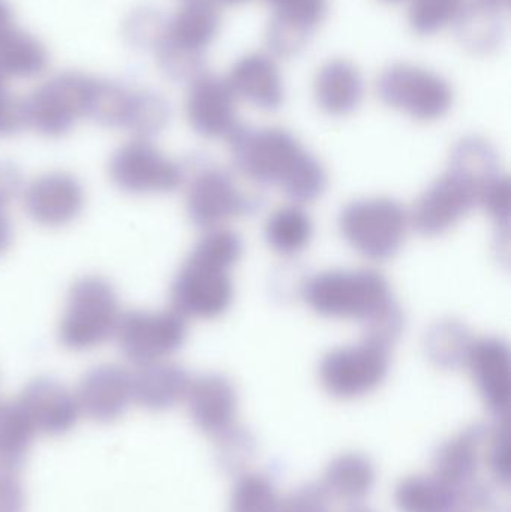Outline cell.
<instances>
[{
	"instance_id": "obj_1",
	"label": "cell",
	"mask_w": 511,
	"mask_h": 512,
	"mask_svg": "<svg viewBox=\"0 0 511 512\" xmlns=\"http://www.w3.org/2000/svg\"><path fill=\"white\" fill-rule=\"evenodd\" d=\"M228 143L234 168L251 182L276 186L300 206L326 192V168L291 132L240 125Z\"/></svg>"
},
{
	"instance_id": "obj_2",
	"label": "cell",
	"mask_w": 511,
	"mask_h": 512,
	"mask_svg": "<svg viewBox=\"0 0 511 512\" xmlns=\"http://www.w3.org/2000/svg\"><path fill=\"white\" fill-rule=\"evenodd\" d=\"M242 254L239 234L225 227L206 231L171 286L173 310L185 319L200 321L224 316L234 300L231 270Z\"/></svg>"
},
{
	"instance_id": "obj_3",
	"label": "cell",
	"mask_w": 511,
	"mask_h": 512,
	"mask_svg": "<svg viewBox=\"0 0 511 512\" xmlns=\"http://www.w3.org/2000/svg\"><path fill=\"white\" fill-rule=\"evenodd\" d=\"M300 294L306 306L323 318L363 325L395 303L389 280L374 268L320 271L306 279Z\"/></svg>"
},
{
	"instance_id": "obj_4",
	"label": "cell",
	"mask_w": 511,
	"mask_h": 512,
	"mask_svg": "<svg viewBox=\"0 0 511 512\" xmlns=\"http://www.w3.org/2000/svg\"><path fill=\"white\" fill-rule=\"evenodd\" d=\"M120 316L113 283L98 274L81 277L66 298L59 325L60 343L75 352L99 348L116 334Z\"/></svg>"
},
{
	"instance_id": "obj_5",
	"label": "cell",
	"mask_w": 511,
	"mask_h": 512,
	"mask_svg": "<svg viewBox=\"0 0 511 512\" xmlns=\"http://www.w3.org/2000/svg\"><path fill=\"white\" fill-rule=\"evenodd\" d=\"M411 230L410 212L387 197L351 201L339 215V233L356 254L372 262L398 255Z\"/></svg>"
},
{
	"instance_id": "obj_6",
	"label": "cell",
	"mask_w": 511,
	"mask_h": 512,
	"mask_svg": "<svg viewBox=\"0 0 511 512\" xmlns=\"http://www.w3.org/2000/svg\"><path fill=\"white\" fill-rule=\"evenodd\" d=\"M392 348L390 343L365 334L357 343L330 349L318 366L321 387L339 400L374 393L389 375Z\"/></svg>"
},
{
	"instance_id": "obj_7",
	"label": "cell",
	"mask_w": 511,
	"mask_h": 512,
	"mask_svg": "<svg viewBox=\"0 0 511 512\" xmlns=\"http://www.w3.org/2000/svg\"><path fill=\"white\" fill-rule=\"evenodd\" d=\"M489 185L461 168L449 165L446 173L435 180L414 204L410 212L411 228L429 239L444 236L471 210L479 207L480 197Z\"/></svg>"
},
{
	"instance_id": "obj_8",
	"label": "cell",
	"mask_w": 511,
	"mask_h": 512,
	"mask_svg": "<svg viewBox=\"0 0 511 512\" xmlns=\"http://www.w3.org/2000/svg\"><path fill=\"white\" fill-rule=\"evenodd\" d=\"M378 98L417 122L443 119L453 107L450 84L429 69L408 63L390 66L377 81Z\"/></svg>"
},
{
	"instance_id": "obj_9",
	"label": "cell",
	"mask_w": 511,
	"mask_h": 512,
	"mask_svg": "<svg viewBox=\"0 0 511 512\" xmlns=\"http://www.w3.org/2000/svg\"><path fill=\"white\" fill-rule=\"evenodd\" d=\"M257 207V198L240 188L224 168L201 165L191 174L186 188V213L200 230L224 227L233 219L251 215Z\"/></svg>"
},
{
	"instance_id": "obj_10",
	"label": "cell",
	"mask_w": 511,
	"mask_h": 512,
	"mask_svg": "<svg viewBox=\"0 0 511 512\" xmlns=\"http://www.w3.org/2000/svg\"><path fill=\"white\" fill-rule=\"evenodd\" d=\"M120 352L137 366L167 360L188 337L186 319L176 310H131L122 313L116 334Z\"/></svg>"
},
{
	"instance_id": "obj_11",
	"label": "cell",
	"mask_w": 511,
	"mask_h": 512,
	"mask_svg": "<svg viewBox=\"0 0 511 512\" xmlns=\"http://www.w3.org/2000/svg\"><path fill=\"white\" fill-rule=\"evenodd\" d=\"M108 174L116 188L134 195L168 194L185 180L179 162L143 140L120 147L111 156Z\"/></svg>"
},
{
	"instance_id": "obj_12",
	"label": "cell",
	"mask_w": 511,
	"mask_h": 512,
	"mask_svg": "<svg viewBox=\"0 0 511 512\" xmlns=\"http://www.w3.org/2000/svg\"><path fill=\"white\" fill-rule=\"evenodd\" d=\"M86 194L77 177L66 171H51L36 177L23 192L26 215L45 228L72 224L83 212Z\"/></svg>"
},
{
	"instance_id": "obj_13",
	"label": "cell",
	"mask_w": 511,
	"mask_h": 512,
	"mask_svg": "<svg viewBox=\"0 0 511 512\" xmlns=\"http://www.w3.org/2000/svg\"><path fill=\"white\" fill-rule=\"evenodd\" d=\"M15 403L35 435H66L80 420L75 393L53 378L33 379Z\"/></svg>"
},
{
	"instance_id": "obj_14",
	"label": "cell",
	"mask_w": 511,
	"mask_h": 512,
	"mask_svg": "<svg viewBox=\"0 0 511 512\" xmlns=\"http://www.w3.org/2000/svg\"><path fill=\"white\" fill-rule=\"evenodd\" d=\"M192 423L216 438L237 424L239 393L236 385L221 373H206L191 379L185 400Z\"/></svg>"
},
{
	"instance_id": "obj_15",
	"label": "cell",
	"mask_w": 511,
	"mask_h": 512,
	"mask_svg": "<svg viewBox=\"0 0 511 512\" xmlns=\"http://www.w3.org/2000/svg\"><path fill=\"white\" fill-rule=\"evenodd\" d=\"M75 397L89 420L114 423L132 403V373L116 364L93 367L81 378Z\"/></svg>"
},
{
	"instance_id": "obj_16",
	"label": "cell",
	"mask_w": 511,
	"mask_h": 512,
	"mask_svg": "<svg viewBox=\"0 0 511 512\" xmlns=\"http://www.w3.org/2000/svg\"><path fill=\"white\" fill-rule=\"evenodd\" d=\"M465 367L470 372L483 402L498 415L510 406V351L498 337H479L471 343Z\"/></svg>"
},
{
	"instance_id": "obj_17",
	"label": "cell",
	"mask_w": 511,
	"mask_h": 512,
	"mask_svg": "<svg viewBox=\"0 0 511 512\" xmlns=\"http://www.w3.org/2000/svg\"><path fill=\"white\" fill-rule=\"evenodd\" d=\"M191 376L179 364L162 360L132 373V402L152 412L167 411L185 400Z\"/></svg>"
},
{
	"instance_id": "obj_18",
	"label": "cell",
	"mask_w": 511,
	"mask_h": 512,
	"mask_svg": "<svg viewBox=\"0 0 511 512\" xmlns=\"http://www.w3.org/2000/svg\"><path fill=\"white\" fill-rule=\"evenodd\" d=\"M227 84L236 99L260 110H276L284 102V84L278 66L263 54H251L239 60L231 69Z\"/></svg>"
},
{
	"instance_id": "obj_19",
	"label": "cell",
	"mask_w": 511,
	"mask_h": 512,
	"mask_svg": "<svg viewBox=\"0 0 511 512\" xmlns=\"http://www.w3.org/2000/svg\"><path fill=\"white\" fill-rule=\"evenodd\" d=\"M236 96L224 81L201 84L189 101L192 128L206 138H230L239 129Z\"/></svg>"
},
{
	"instance_id": "obj_20",
	"label": "cell",
	"mask_w": 511,
	"mask_h": 512,
	"mask_svg": "<svg viewBox=\"0 0 511 512\" xmlns=\"http://www.w3.org/2000/svg\"><path fill=\"white\" fill-rule=\"evenodd\" d=\"M488 429L468 427L441 445L435 454L434 475L458 492L471 483L485 453Z\"/></svg>"
},
{
	"instance_id": "obj_21",
	"label": "cell",
	"mask_w": 511,
	"mask_h": 512,
	"mask_svg": "<svg viewBox=\"0 0 511 512\" xmlns=\"http://www.w3.org/2000/svg\"><path fill=\"white\" fill-rule=\"evenodd\" d=\"M275 18L269 32L270 44L278 53L302 48L327 12L326 0H267Z\"/></svg>"
},
{
	"instance_id": "obj_22",
	"label": "cell",
	"mask_w": 511,
	"mask_h": 512,
	"mask_svg": "<svg viewBox=\"0 0 511 512\" xmlns=\"http://www.w3.org/2000/svg\"><path fill=\"white\" fill-rule=\"evenodd\" d=\"M314 98L329 116L344 117L357 110L363 98L359 69L344 59H333L318 69L314 78Z\"/></svg>"
},
{
	"instance_id": "obj_23",
	"label": "cell",
	"mask_w": 511,
	"mask_h": 512,
	"mask_svg": "<svg viewBox=\"0 0 511 512\" xmlns=\"http://www.w3.org/2000/svg\"><path fill=\"white\" fill-rule=\"evenodd\" d=\"M375 484V468L368 457L360 453H345L327 466L321 489L327 498L357 504L363 501Z\"/></svg>"
},
{
	"instance_id": "obj_24",
	"label": "cell",
	"mask_w": 511,
	"mask_h": 512,
	"mask_svg": "<svg viewBox=\"0 0 511 512\" xmlns=\"http://www.w3.org/2000/svg\"><path fill=\"white\" fill-rule=\"evenodd\" d=\"M267 245L281 256H297L305 252L314 237V222L300 204L278 207L266 222Z\"/></svg>"
},
{
	"instance_id": "obj_25",
	"label": "cell",
	"mask_w": 511,
	"mask_h": 512,
	"mask_svg": "<svg viewBox=\"0 0 511 512\" xmlns=\"http://www.w3.org/2000/svg\"><path fill=\"white\" fill-rule=\"evenodd\" d=\"M396 505L401 512H452L458 492L432 475H413L399 483Z\"/></svg>"
},
{
	"instance_id": "obj_26",
	"label": "cell",
	"mask_w": 511,
	"mask_h": 512,
	"mask_svg": "<svg viewBox=\"0 0 511 512\" xmlns=\"http://www.w3.org/2000/svg\"><path fill=\"white\" fill-rule=\"evenodd\" d=\"M473 340L474 337L464 324L456 319H443L432 325L426 333V357L438 369H462Z\"/></svg>"
},
{
	"instance_id": "obj_27",
	"label": "cell",
	"mask_w": 511,
	"mask_h": 512,
	"mask_svg": "<svg viewBox=\"0 0 511 512\" xmlns=\"http://www.w3.org/2000/svg\"><path fill=\"white\" fill-rule=\"evenodd\" d=\"M35 433L17 403L0 400V472L17 474L26 462Z\"/></svg>"
},
{
	"instance_id": "obj_28",
	"label": "cell",
	"mask_w": 511,
	"mask_h": 512,
	"mask_svg": "<svg viewBox=\"0 0 511 512\" xmlns=\"http://www.w3.org/2000/svg\"><path fill=\"white\" fill-rule=\"evenodd\" d=\"M282 499L269 477L243 474L231 495L230 512H279Z\"/></svg>"
},
{
	"instance_id": "obj_29",
	"label": "cell",
	"mask_w": 511,
	"mask_h": 512,
	"mask_svg": "<svg viewBox=\"0 0 511 512\" xmlns=\"http://www.w3.org/2000/svg\"><path fill=\"white\" fill-rule=\"evenodd\" d=\"M464 5L465 0H411V27L422 35L438 32L464 11Z\"/></svg>"
},
{
	"instance_id": "obj_30",
	"label": "cell",
	"mask_w": 511,
	"mask_h": 512,
	"mask_svg": "<svg viewBox=\"0 0 511 512\" xmlns=\"http://www.w3.org/2000/svg\"><path fill=\"white\" fill-rule=\"evenodd\" d=\"M479 207H482L489 218L497 224L500 233V245L509 251L510 240V207H511V186L510 179L501 174L497 180L491 183L483 191L480 197Z\"/></svg>"
},
{
	"instance_id": "obj_31",
	"label": "cell",
	"mask_w": 511,
	"mask_h": 512,
	"mask_svg": "<svg viewBox=\"0 0 511 512\" xmlns=\"http://www.w3.org/2000/svg\"><path fill=\"white\" fill-rule=\"evenodd\" d=\"M215 439L219 445V462L227 471H240L255 456L254 436L239 423Z\"/></svg>"
},
{
	"instance_id": "obj_32",
	"label": "cell",
	"mask_w": 511,
	"mask_h": 512,
	"mask_svg": "<svg viewBox=\"0 0 511 512\" xmlns=\"http://www.w3.org/2000/svg\"><path fill=\"white\" fill-rule=\"evenodd\" d=\"M483 457L492 474L507 483L510 475V424L507 415H503L497 426L488 429Z\"/></svg>"
},
{
	"instance_id": "obj_33",
	"label": "cell",
	"mask_w": 511,
	"mask_h": 512,
	"mask_svg": "<svg viewBox=\"0 0 511 512\" xmlns=\"http://www.w3.org/2000/svg\"><path fill=\"white\" fill-rule=\"evenodd\" d=\"M18 189H20V174L11 164H0V256L9 251L14 240V228L6 207L18 194Z\"/></svg>"
},
{
	"instance_id": "obj_34",
	"label": "cell",
	"mask_w": 511,
	"mask_h": 512,
	"mask_svg": "<svg viewBox=\"0 0 511 512\" xmlns=\"http://www.w3.org/2000/svg\"><path fill=\"white\" fill-rule=\"evenodd\" d=\"M329 501L321 487H305L282 499L279 512H330Z\"/></svg>"
},
{
	"instance_id": "obj_35",
	"label": "cell",
	"mask_w": 511,
	"mask_h": 512,
	"mask_svg": "<svg viewBox=\"0 0 511 512\" xmlns=\"http://www.w3.org/2000/svg\"><path fill=\"white\" fill-rule=\"evenodd\" d=\"M26 495L17 474L0 472V512H24Z\"/></svg>"
},
{
	"instance_id": "obj_36",
	"label": "cell",
	"mask_w": 511,
	"mask_h": 512,
	"mask_svg": "<svg viewBox=\"0 0 511 512\" xmlns=\"http://www.w3.org/2000/svg\"><path fill=\"white\" fill-rule=\"evenodd\" d=\"M227 2H230V3H237V2H243V0H227Z\"/></svg>"
},
{
	"instance_id": "obj_37",
	"label": "cell",
	"mask_w": 511,
	"mask_h": 512,
	"mask_svg": "<svg viewBox=\"0 0 511 512\" xmlns=\"http://www.w3.org/2000/svg\"><path fill=\"white\" fill-rule=\"evenodd\" d=\"M386 2H401V0H386Z\"/></svg>"
},
{
	"instance_id": "obj_38",
	"label": "cell",
	"mask_w": 511,
	"mask_h": 512,
	"mask_svg": "<svg viewBox=\"0 0 511 512\" xmlns=\"http://www.w3.org/2000/svg\"><path fill=\"white\" fill-rule=\"evenodd\" d=\"M351 512H368L366 510H354V511H351Z\"/></svg>"
}]
</instances>
